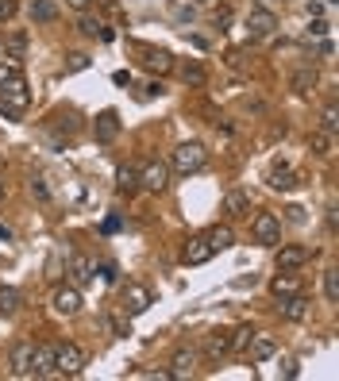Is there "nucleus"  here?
<instances>
[{
    "label": "nucleus",
    "mask_w": 339,
    "mask_h": 381,
    "mask_svg": "<svg viewBox=\"0 0 339 381\" xmlns=\"http://www.w3.org/2000/svg\"><path fill=\"white\" fill-rule=\"evenodd\" d=\"M27 104H31V93H27L20 62H4V66H0V116L24 120Z\"/></svg>",
    "instance_id": "f257e3e1"
},
{
    "label": "nucleus",
    "mask_w": 339,
    "mask_h": 381,
    "mask_svg": "<svg viewBox=\"0 0 339 381\" xmlns=\"http://www.w3.org/2000/svg\"><path fill=\"white\" fill-rule=\"evenodd\" d=\"M85 362H89L85 347H78V343H54V374L78 377L85 370Z\"/></svg>",
    "instance_id": "f03ea898"
},
{
    "label": "nucleus",
    "mask_w": 339,
    "mask_h": 381,
    "mask_svg": "<svg viewBox=\"0 0 339 381\" xmlns=\"http://www.w3.org/2000/svg\"><path fill=\"white\" fill-rule=\"evenodd\" d=\"M170 166H174L177 174H197V169L209 166V150H204V142H182V147L170 155Z\"/></svg>",
    "instance_id": "7ed1b4c3"
},
{
    "label": "nucleus",
    "mask_w": 339,
    "mask_h": 381,
    "mask_svg": "<svg viewBox=\"0 0 339 381\" xmlns=\"http://www.w3.org/2000/svg\"><path fill=\"white\" fill-rule=\"evenodd\" d=\"M251 239L262 243V246L281 243V220H278L274 212H259V216L251 220Z\"/></svg>",
    "instance_id": "20e7f679"
},
{
    "label": "nucleus",
    "mask_w": 339,
    "mask_h": 381,
    "mask_svg": "<svg viewBox=\"0 0 339 381\" xmlns=\"http://www.w3.org/2000/svg\"><path fill=\"white\" fill-rule=\"evenodd\" d=\"M51 304H54V312H58V316H78L85 301H81L78 285H58V289H54V297H51Z\"/></svg>",
    "instance_id": "39448f33"
},
{
    "label": "nucleus",
    "mask_w": 339,
    "mask_h": 381,
    "mask_svg": "<svg viewBox=\"0 0 339 381\" xmlns=\"http://www.w3.org/2000/svg\"><path fill=\"white\" fill-rule=\"evenodd\" d=\"M278 27V16L270 12V8H251L247 12V35L251 39H266V35H274Z\"/></svg>",
    "instance_id": "423d86ee"
},
{
    "label": "nucleus",
    "mask_w": 339,
    "mask_h": 381,
    "mask_svg": "<svg viewBox=\"0 0 339 381\" xmlns=\"http://www.w3.org/2000/svg\"><path fill=\"white\" fill-rule=\"evenodd\" d=\"M155 304V297H150V289L147 285H139V281H131L127 289H124V312L127 316H143V312Z\"/></svg>",
    "instance_id": "0eeeda50"
},
{
    "label": "nucleus",
    "mask_w": 339,
    "mask_h": 381,
    "mask_svg": "<svg viewBox=\"0 0 339 381\" xmlns=\"http://www.w3.org/2000/svg\"><path fill=\"white\" fill-rule=\"evenodd\" d=\"M166 185H170V169L162 166V162H150V166L139 169V189H147V193H162Z\"/></svg>",
    "instance_id": "6e6552de"
},
{
    "label": "nucleus",
    "mask_w": 339,
    "mask_h": 381,
    "mask_svg": "<svg viewBox=\"0 0 339 381\" xmlns=\"http://www.w3.org/2000/svg\"><path fill=\"white\" fill-rule=\"evenodd\" d=\"M93 135H97V142H112L120 135V112L116 108H105L97 116V123H93Z\"/></svg>",
    "instance_id": "1a4fd4ad"
},
{
    "label": "nucleus",
    "mask_w": 339,
    "mask_h": 381,
    "mask_svg": "<svg viewBox=\"0 0 339 381\" xmlns=\"http://www.w3.org/2000/svg\"><path fill=\"white\" fill-rule=\"evenodd\" d=\"M243 350H247V358H251V362H270V358L278 355V343L270 339V335H259V331H254Z\"/></svg>",
    "instance_id": "9d476101"
},
{
    "label": "nucleus",
    "mask_w": 339,
    "mask_h": 381,
    "mask_svg": "<svg viewBox=\"0 0 339 381\" xmlns=\"http://www.w3.org/2000/svg\"><path fill=\"white\" fill-rule=\"evenodd\" d=\"M31 358H35V343L24 339L12 347V374L16 377H31Z\"/></svg>",
    "instance_id": "9b49d317"
},
{
    "label": "nucleus",
    "mask_w": 339,
    "mask_h": 381,
    "mask_svg": "<svg viewBox=\"0 0 339 381\" xmlns=\"http://www.w3.org/2000/svg\"><path fill=\"white\" fill-rule=\"evenodd\" d=\"M212 254H216L212 243L204 239V235H193V239L185 243V254H182V259H185V266H204V262L212 259Z\"/></svg>",
    "instance_id": "f8f14e48"
},
{
    "label": "nucleus",
    "mask_w": 339,
    "mask_h": 381,
    "mask_svg": "<svg viewBox=\"0 0 339 381\" xmlns=\"http://www.w3.org/2000/svg\"><path fill=\"white\" fill-rule=\"evenodd\" d=\"M54 374V343H35V358H31V377Z\"/></svg>",
    "instance_id": "ddd939ff"
},
{
    "label": "nucleus",
    "mask_w": 339,
    "mask_h": 381,
    "mask_svg": "<svg viewBox=\"0 0 339 381\" xmlns=\"http://www.w3.org/2000/svg\"><path fill=\"white\" fill-rule=\"evenodd\" d=\"M4 58L24 66V58H27V31H24V27H16V31L4 35Z\"/></svg>",
    "instance_id": "4468645a"
},
{
    "label": "nucleus",
    "mask_w": 339,
    "mask_h": 381,
    "mask_svg": "<svg viewBox=\"0 0 339 381\" xmlns=\"http://www.w3.org/2000/svg\"><path fill=\"white\" fill-rule=\"evenodd\" d=\"M305 316H308V297H301V293H289V297H281V320L301 323Z\"/></svg>",
    "instance_id": "2eb2a0df"
},
{
    "label": "nucleus",
    "mask_w": 339,
    "mask_h": 381,
    "mask_svg": "<svg viewBox=\"0 0 339 381\" xmlns=\"http://www.w3.org/2000/svg\"><path fill=\"white\" fill-rule=\"evenodd\" d=\"M224 216H228V220H239V216H251V197L243 193V189H231V193L224 197Z\"/></svg>",
    "instance_id": "dca6fc26"
},
{
    "label": "nucleus",
    "mask_w": 339,
    "mask_h": 381,
    "mask_svg": "<svg viewBox=\"0 0 339 381\" xmlns=\"http://www.w3.org/2000/svg\"><path fill=\"white\" fill-rule=\"evenodd\" d=\"M274 262H278V270H301V266L308 262V251L305 246H281Z\"/></svg>",
    "instance_id": "f3484780"
},
{
    "label": "nucleus",
    "mask_w": 339,
    "mask_h": 381,
    "mask_svg": "<svg viewBox=\"0 0 339 381\" xmlns=\"http://www.w3.org/2000/svg\"><path fill=\"white\" fill-rule=\"evenodd\" d=\"M27 16H31V24H54L58 20V4H54V0H31V4H27Z\"/></svg>",
    "instance_id": "a211bd4d"
},
{
    "label": "nucleus",
    "mask_w": 339,
    "mask_h": 381,
    "mask_svg": "<svg viewBox=\"0 0 339 381\" xmlns=\"http://www.w3.org/2000/svg\"><path fill=\"white\" fill-rule=\"evenodd\" d=\"M204 350H209L212 358H220V355H228V350H235V343H231V331H228V328L212 331V335L204 339Z\"/></svg>",
    "instance_id": "6ab92c4d"
},
{
    "label": "nucleus",
    "mask_w": 339,
    "mask_h": 381,
    "mask_svg": "<svg viewBox=\"0 0 339 381\" xmlns=\"http://www.w3.org/2000/svg\"><path fill=\"white\" fill-rule=\"evenodd\" d=\"M24 304V293L16 285H0V316H16Z\"/></svg>",
    "instance_id": "aec40b11"
},
{
    "label": "nucleus",
    "mask_w": 339,
    "mask_h": 381,
    "mask_svg": "<svg viewBox=\"0 0 339 381\" xmlns=\"http://www.w3.org/2000/svg\"><path fill=\"white\" fill-rule=\"evenodd\" d=\"M308 147H313V155H320V158H332L335 155V131H313V139H308Z\"/></svg>",
    "instance_id": "412c9836"
},
{
    "label": "nucleus",
    "mask_w": 339,
    "mask_h": 381,
    "mask_svg": "<svg viewBox=\"0 0 339 381\" xmlns=\"http://www.w3.org/2000/svg\"><path fill=\"white\" fill-rule=\"evenodd\" d=\"M204 239L212 243V251H228V246L235 243V231L228 224H216V227H209V231H204Z\"/></svg>",
    "instance_id": "4be33fe9"
},
{
    "label": "nucleus",
    "mask_w": 339,
    "mask_h": 381,
    "mask_svg": "<svg viewBox=\"0 0 339 381\" xmlns=\"http://www.w3.org/2000/svg\"><path fill=\"white\" fill-rule=\"evenodd\" d=\"M301 285H297V278H293V270H278V278L270 281V293L281 301V297H289V293H297Z\"/></svg>",
    "instance_id": "5701e85b"
},
{
    "label": "nucleus",
    "mask_w": 339,
    "mask_h": 381,
    "mask_svg": "<svg viewBox=\"0 0 339 381\" xmlns=\"http://www.w3.org/2000/svg\"><path fill=\"white\" fill-rule=\"evenodd\" d=\"M143 66L147 70H158V73H166V70H174V58H170V51H155V46H143Z\"/></svg>",
    "instance_id": "b1692460"
},
{
    "label": "nucleus",
    "mask_w": 339,
    "mask_h": 381,
    "mask_svg": "<svg viewBox=\"0 0 339 381\" xmlns=\"http://www.w3.org/2000/svg\"><path fill=\"white\" fill-rule=\"evenodd\" d=\"M170 366H174V370H170V377H182V374H189V370L197 366V350L182 347V350H177L174 358H170Z\"/></svg>",
    "instance_id": "393cba45"
},
{
    "label": "nucleus",
    "mask_w": 339,
    "mask_h": 381,
    "mask_svg": "<svg viewBox=\"0 0 339 381\" xmlns=\"http://www.w3.org/2000/svg\"><path fill=\"white\" fill-rule=\"evenodd\" d=\"M78 27H81V35H89V39H100V43L112 39V31L105 27V20H97V16H81Z\"/></svg>",
    "instance_id": "a878e982"
},
{
    "label": "nucleus",
    "mask_w": 339,
    "mask_h": 381,
    "mask_svg": "<svg viewBox=\"0 0 339 381\" xmlns=\"http://www.w3.org/2000/svg\"><path fill=\"white\" fill-rule=\"evenodd\" d=\"M70 278H73V285H78V289L93 278V266H89V259H85V254H73V259H70Z\"/></svg>",
    "instance_id": "bb28decb"
},
{
    "label": "nucleus",
    "mask_w": 339,
    "mask_h": 381,
    "mask_svg": "<svg viewBox=\"0 0 339 381\" xmlns=\"http://www.w3.org/2000/svg\"><path fill=\"white\" fill-rule=\"evenodd\" d=\"M182 81L193 85V89H201V85L209 81V70H204L201 62H185V66H182Z\"/></svg>",
    "instance_id": "cd10ccee"
},
{
    "label": "nucleus",
    "mask_w": 339,
    "mask_h": 381,
    "mask_svg": "<svg viewBox=\"0 0 339 381\" xmlns=\"http://www.w3.org/2000/svg\"><path fill=\"white\" fill-rule=\"evenodd\" d=\"M116 189H120V193H135V189H139V169L135 166L120 169V174H116Z\"/></svg>",
    "instance_id": "c85d7f7f"
},
{
    "label": "nucleus",
    "mask_w": 339,
    "mask_h": 381,
    "mask_svg": "<svg viewBox=\"0 0 339 381\" xmlns=\"http://www.w3.org/2000/svg\"><path fill=\"white\" fill-rule=\"evenodd\" d=\"M313 89H316V70H297V73H293V93L308 97Z\"/></svg>",
    "instance_id": "c756f323"
},
{
    "label": "nucleus",
    "mask_w": 339,
    "mask_h": 381,
    "mask_svg": "<svg viewBox=\"0 0 339 381\" xmlns=\"http://www.w3.org/2000/svg\"><path fill=\"white\" fill-rule=\"evenodd\" d=\"M324 301L339 304V273L335 270H324Z\"/></svg>",
    "instance_id": "7c9ffc66"
},
{
    "label": "nucleus",
    "mask_w": 339,
    "mask_h": 381,
    "mask_svg": "<svg viewBox=\"0 0 339 381\" xmlns=\"http://www.w3.org/2000/svg\"><path fill=\"white\" fill-rule=\"evenodd\" d=\"M270 185H274V189H297L301 174H289V169H281V174H278V169H274V181H270Z\"/></svg>",
    "instance_id": "2f4dec72"
},
{
    "label": "nucleus",
    "mask_w": 339,
    "mask_h": 381,
    "mask_svg": "<svg viewBox=\"0 0 339 381\" xmlns=\"http://www.w3.org/2000/svg\"><path fill=\"white\" fill-rule=\"evenodd\" d=\"M16 12H20V4H16V0H0V24H8Z\"/></svg>",
    "instance_id": "473e14b6"
},
{
    "label": "nucleus",
    "mask_w": 339,
    "mask_h": 381,
    "mask_svg": "<svg viewBox=\"0 0 339 381\" xmlns=\"http://www.w3.org/2000/svg\"><path fill=\"white\" fill-rule=\"evenodd\" d=\"M320 127H324V131H335V127H339V120H335V108H328V112H324V123H320Z\"/></svg>",
    "instance_id": "72a5a7b5"
},
{
    "label": "nucleus",
    "mask_w": 339,
    "mask_h": 381,
    "mask_svg": "<svg viewBox=\"0 0 339 381\" xmlns=\"http://www.w3.org/2000/svg\"><path fill=\"white\" fill-rule=\"evenodd\" d=\"M281 374H286V377H297V374H301L297 362H293V358H281Z\"/></svg>",
    "instance_id": "f704fd0d"
},
{
    "label": "nucleus",
    "mask_w": 339,
    "mask_h": 381,
    "mask_svg": "<svg viewBox=\"0 0 339 381\" xmlns=\"http://www.w3.org/2000/svg\"><path fill=\"white\" fill-rule=\"evenodd\" d=\"M286 212H289V220H293V224H305V208H301V204H289Z\"/></svg>",
    "instance_id": "c9c22d12"
},
{
    "label": "nucleus",
    "mask_w": 339,
    "mask_h": 381,
    "mask_svg": "<svg viewBox=\"0 0 339 381\" xmlns=\"http://www.w3.org/2000/svg\"><path fill=\"white\" fill-rule=\"evenodd\" d=\"M231 24V8H220V12H216V27H220V31H224V27H228Z\"/></svg>",
    "instance_id": "e433bc0d"
},
{
    "label": "nucleus",
    "mask_w": 339,
    "mask_h": 381,
    "mask_svg": "<svg viewBox=\"0 0 339 381\" xmlns=\"http://www.w3.org/2000/svg\"><path fill=\"white\" fill-rule=\"evenodd\" d=\"M70 70H85V66H89V58H85V54H70Z\"/></svg>",
    "instance_id": "4c0bfd02"
},
{
    "label": "nucleus",
    "mask_w": 339,
    "mask_h": 381,
    "mask_svg": "<svg viewBox=\"0 0 339 381\" xmlns=\"http://www.w3.org/2000/svg\"><path fill=\"white\" fill-rule=\"evenodd\" d=\"M308 35H328V24H324V20H316L313 27H308Z\"/></svg>",
    "instance_id": "58836bf2"
},
{
    "label": "nucleus",
    "mask_w": 339,
    "mask_h": 381,
    "mask_svg": "<svg viewBox=\"0 0 339 381\" xmlns=\"http://www.w3.org/2000/svg\"><path fill=\"white\" fill-rule=\"evenodd\" d=\"M0 239H4V243H8V239H12V231H8V227H4V224H0Z\"/></svg>",
    "instance_id": "ea45409f"
},
{
    "label": "nucleus",
    "mask_w": 339,
    "mask_h": 381,
    "mask_svg": "<svg viewBox=\"0 0 339 381\" xmlns=\"http://www.w3.org/2000/svg\"><path fill=\"white\" fill-rule=\"evenodd\" d=\"M66 4H73V8H85V4H89V0H66Z\"/></svg>",
    "instance_id": "a19ab883"
},
{
    "label": "nucleus",
    "mask_w": 339,
    "mask_h": 381,
    "mask_svg": "<svg viewBox=\"0 0 339 381\" xmlns=\"http://www.w3.org/2000/svg\"><path fill=\"white\" fill-rule=\"evenodd\" d=\"M0 204H4V181H0Z\"/></svg>",
    "instance_id": "79ce46f5"
},
{
    "label": "nucleus",
    "mask_w": 339,
    "mask_h": 381,
    "mask_svg": "<svg viewBox=\"0 0 339 381\" xmlns=\"http://www.w3.org/2000/svg\"><path fill=\"white\" fill-rule=\"evenodd\" d=\"M197 4H204V0H197Z\"/></svg>",
    "instance_id": "37998d69"
}]
</instances>
